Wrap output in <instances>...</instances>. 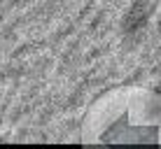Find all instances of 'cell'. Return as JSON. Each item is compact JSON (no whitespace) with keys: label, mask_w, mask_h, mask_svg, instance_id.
<instances>
[{"label":"cell","mask_w":161,"mask_h":149,"mask_svg":"<svg viewBox=\"0 0 161 149\" xmlns=\"http://www.w3.org/2000/svg\"><path fill=\"white\" fill-rule=\"evenodd\" d=\"M149 19H152V5L147 0H138L136 5H131V9L124 14L121 21V30L126 37H138L142 30L147 28Z\"/></svg>","instance_id":"obj_1"}]
</instances>
